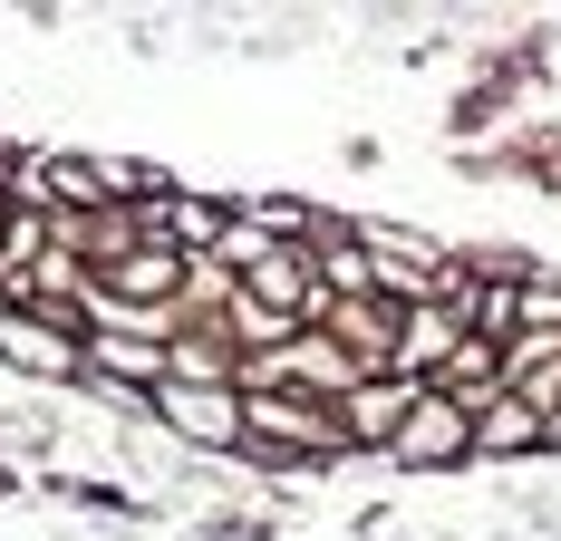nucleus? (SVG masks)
I'll return each instance as SVG.
<instances>
[{"mask_svg": "<svg viewBox=\"0 0 561 541\" xmlns=\"http://www.w3.org/2000/svg\"><path fill=\"white\" fill-rule=\"evenodd\" d=\"M504 348H513V338H474V329H465V338H455V358L436 368V387L465 396V406H494V396H504Z\"/></svg>", "mask_w": 561, "mask_h": 541, "instance_id": "obj_9", "label": "nucleus"}, {"mask_svg": "<svg viewBox=\"0 0 561 541\" xmlns=\"http://www.w3.org/2000/svg\"><path fill=\"white\" fill-rule=\"evenodd\" d=\"M513 338H561V280L552 270H523L513 280Z\"/></svg>", "mask_w": 561, "mask_h": 541, "instance_id": "obj_10", "label": "nucleus"}, {"mask_svg": "<svg viewBox=\"0 0 561 541\" xmlns=\"http://www.w3.org/2000/svg\"><path fill=\"white\" fill-rule=\"evenodd\" d=\"M455 338H465V310H455V300H407V310H397L388 378H416V387H436V368L455 358Z\"/></svg>", "mask_w": 561, "mask_h": 541, "instance_id": "obj_5", "label": "nucleus"}, {"mask_svg": "<svg viewBox=\"0 0 561 541\" xmlns=\"http://www.w3.org/2000/svg\"><path fill=\"white\" fill-rule=\"evenodd\" d=\"M310 329H330V338L368 368V378L388 368V348H397V310L378 300V290H358V300H320V320H310Z\"/></svg>", "mask_w": 561, "mask_h": 541, "instance_id": "obj_7", "label": "nucleus"}, {"mask_svg": "<svg viewBox=\"0 0 561 541\" xmlns=\"http://www.w3.org/2000/svg\"><path fill=\"white\" fill-rule=\"evenodd\" d=\"M378 464H397V474H455V464H474V406L446 396V387H426L407 406V426L378 445Z\"/></svg>", "mask_w": 561, "mask_h": 541, "instance_id": "obj_4", "label": "nucleus"}, {"mask_svg": "<svg viewBox=\"0 0 561 541\" xmlns=\"http://www.w3.org/2000/svg\"><path fill=\"white\" fill-rule=\"evenodd\" d=\"M416 396H426V387H416V378H388V368H378V378H358L348 396H339V426H348V445H358V454H378V445L407 426V406H416Z\"/></svg>", "mask_w": 561, "mask_h": 541, "instance_id": "obj_6", "label": "nucleus"}, {"mask_svg": "<svg viewBox=\"0 0 561 541\" xmlns=\"http://www.w3.org/2000/svg\"><path fill=\"white\" fill-rule=\"evenodd\" d=\"M0 368L20 387H78L88 378V329L68 310H0Z\"/></svg>", "mask_w": 561, "mask_h": 541, "instance_id": "obj_3", "label": "nucleus"}, {"mask_svg": "<svg viewBox=\"0 0 561 541\" xmlns=\"http://www.w3.org/2000/svg\"><path fill=\"white\" fill-rule=\"evenodd\" d=\"M542 454V416L523 406V396H494V406H474V464H533Z\"/></svg>", "mask_w": 561, "mask_h": 541, "instance_id": "obj_8", "label": "nucleus"}, {"mask_svg": "<svg viewBox=\"0 0 561 541\" xmlns=\"http://www.w3.org/2000/svg\"><path fill=\"white\" fill-rule=\"evenodd\" d=\"M146 426L174 435L184 454H224L242 464V387H194V378H165L146 396Z\"/></svg>", "mask_w": 561, "mask_h": 541, "instance_id": "obj_2", "label": "nucleus"}, {"mask_svg": "<svg viewBox=\"0 0 561 541\" xmlns=\"http://www.w3.org/2000/svg\"><path fill=\"white\" fill-rule=\"evenodd\" d=\"M358 445L339 426L330 396H300V387H242V464L252 474H330Z\"/></svg>", "mask_w": 561, "mask_h": 541, "instance_id": "obj_1", "label": "nucleus"}]
</instances>
